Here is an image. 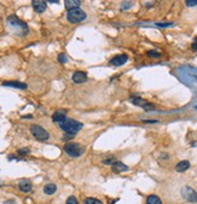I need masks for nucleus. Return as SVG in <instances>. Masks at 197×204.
Listing matches in <instances>:
<instances>
[{
	"label": "nucleus",
	"instance_id": "19",
	"mask_svg": "<svg viewBox=\"0 0 197 204\" xmlns=\"http://www.w3.org/2000/svg\"><path fill=\"white\" fill-rule=\"evenodd\" d=\"M115 162H116V158H115L114 156H110L108 158L103 159V164H105V165H113Z\"/></svg>",
	"mask_w": 197,
	"mask_h": 204
},
{
	"label": "nucleus",
	"instance_id": "2",
	"mask_svg": "<svg viewBox=\"0 0 197 204\" xmlns=\"http://www.w3.org/2000/svg\"><path fill=\"white\" fill-rule=\"evenodd\" d=\"M59 126H60V129L64 131L65 134H68V135H75V134H78L82 129V123L78 122V120H75V119H70V118H67L64 122L59 123Z\"/></svg>",
	"mask_w": 197,
	"mask_h": 204
},
{
	"label": "nucleus",
	"instance_id": "21",
	"mask_svg": "<svg viewBox=\"0 0 197 204\" xmlns=\"http://www.w3.org/2000/svg\"><path fill=\"white\" fill-rule=\"evenodd\" d=\"M30 151L28 147H26V148H21V150H18L17 151V154L18 156H21V157H24V156H27V154H29Z\"/></svg>",
	"mask_w": 197,
	"mask_h": 204
},
{
	"label": "nucleus",
	"instance_id": "16",
	"mask_svg": "<svg viewBox=\"0 0 197 204\" xmlns=\"http://www.w3.org/2000/svg\"><path fill=\"white\" fill-rule=\"evenodd\" d=\"M4 86H10V88H17V89H27V84L21 82H4Z\"/></svg>",
	"mask_w": 197,
	"mask_h": 204
},
{
	"label": "nucleus",
	"instance_id": "9",
	"mask_svg": "<svg viewBox=\"0 0 197 204\" xmlns=\"http://www.w3.org/2000/svg\"><path fill=\"white\" fill-rule=\"evenodd\" d=\"M31 5H33V9L36 11L38 13H42L44 11L46 10V8H47V3L42 1V0H33Z\"/></svg>",
	"mask_w": 197,
	"mask_h": 204
},
{
	"label": "nucleus",
	"instance_id": "1",
	"mask_svg": "<svg viewBox=\"0 0 197 204\" xmlns=\"http://www.w3.org/2000/svg\"><path fill=\"white\" fill-rule=\"evenodd\" d=\"M7 23H9V26H10L11 28L15 29L16 34L20 35V37L27 35L28 32H29V28H28L27 23L23 22L21 18H18L16 15H11V16H9V17H7Z\"/></svg>",
	"mask_w": 197,
	"mask_h": 204
},
{
	"label": "nucleus",
	"instance_id": "23",
	"mask_svg": "<svg viewBox=\"0 0 197 204\" xmlns=\"http://www.w3.org/2000/svg\"><path fill=\"white\" fill-rule=\"evenodd\" d=\"M148 55L150 56V57H155V59L161 57V54H160V52H157V51H155V50L148 51Z\"/></svg>",
	"mask_w": 197,
	"mask_h": 204
},
{
	"label": "nucleus",
	"instance_id": "11",
	"mask_svg": "<svg viewBox=\"0 0 197 204\" xmlns=\"http://www.w3.org/2000/svg\"><path fill=\"white\" fill-rule=\"evenodd\" d=\"M18 188H20L22 192H24V193H29L30 191L33 190V185H31V182H30L29 180L24 179V180H21L20 181Z\"/></svg>",
	"mask_w": 197,
	"mask_h": 204
},
{
	"label": "nucleus",
	"instance_id": "14",
	"mask_svg": "<svg viewBox=\"0 0 197 204\" xmlns=\"http://www.w3.org/2000/svg\"><path fill=\"white\" fill-rule=\"evenodd\" d=\"M190 168V162L189 161H180L179 163L175 165V170L178 173H184Z\"/></svg>",
	"mask_w": 197,
	"mask_h": 204
},
{
	"label": "nucleus",
	"instance_id": "10",
	"mask_svg": "<svg viewBox=\"0 0 197 204\" xmlns=\"http://www.w3.org/2000/svg\"><path fill=\"white\" fill-rule=\"evenodd\" d=\"M87 80V73L82 71H78L73 74V82L75 84H82Z\"/></svg>",
	"mask_w": 197,
	"mask_h": 204
},
{
	"label": "nucleus",
	"instance_id": "15",
	"mask_svg": "<svg viewBox=\"0 0 197 204\" xmlns=\"http://www.w3.org/2000/svg\"><path fill=\"white\" fill-rule=\"evenodd\" d=\"M64 5H65V8L69 11L73 10V9H79V6L81 5V1L80 0H65Z\"/></svg>",
	"mask_w": 197,
	"mask_h": 204
},
{
	"label": "nucleus",
	"instance_id": "30",
	"mask_svg": "<svg viewBox=\"0 0 197 204\" xmlns=\"http://www.w3.org/2000/svg\"><path fill=\"white\" fill-rule=\"evenodd\" d=\"M5 204H15V201H9V202H5Z\"/></svg>",
	"mask_w": 197,
	"mask_h": 204
},
{
	"label": "nucleus",
	"instance_id": "4",
	"mask_svg": "<svg viewBox=\"0 0 197 204\" xmlns=\"http://www.w3.org/2000/svg\"><path fill=\"white\" fill-rule=\"evenodd\" d=\"M87 15L85 11H82L81 9H73V10H69L68 13H67V20L70 23H79V22H82L84 20H86Z\"/></svg>",
	"mask_w": 197,
	"mask_h": 204
},
{
	"label": "nucleus",
	"instance_id": "20",
	"mask_svg": "<svg viewBox=\"0 0 197 204\" xmlns=\"http://www.w3.org/2000/svg\"><path fill=\"white\" fill-rule=\"evenodd\" d=\"M84 204H103V203H102L99 199H97V198H92V197H89V198H86V199H85Z\"/></svg>",
	"mask_w": 197,
	"mask_h": 204
},
{
	"label": "nucleus",
	"instance_id": "8",
	"mask_svg": "<svg viewBox=\"0 0 197 204\" xmlns=\"http://www.w3.org/2000/svg\"><path fill=\"white\" fill-rule=\"evenodd\" d=\"M131 101H132V103H134V105H137V106L143 107V108H144V110H147V111L155 110V106H154V105H151L150 102L145 101V100H142V99H139V97H133Z\"/></svg>",
	"mask_w": 197,
	"mask_h": 204
},
{
	"label": "nucleus",
	"instance_id": "25",
	"mask_svg": "<svg viewBox=\"0 0 197 204\" xmlns=\"http://www.w3.org/2000/svg\"><path fill=\"white\" fill-rule=\"evenodd\" d=\"M155 26L161 27V28H167V27H172L173 23H171V22H166V23H155Z\"/></svg>",
	"mask_w": 197,
	"mask_h": 204
},
{
	"label": "nucleus",
	"instance_id": "27",
	"mask_svg": "<svg viewBox=\"0 0 197 204\" xmlns=\"http://www.w3.org/2000/svg\"><path fill=\"white\" fill-rule=\"evenodd\" d=\"M186 6L189 8H192V6H196L197 5V0H186Z\"/></svg>",
	"mask_w": 197,
	"mask_h": 204
},
{
	"label": "nucleus",
	"instance_id": "26",
	"mask_svg": "<svg viewBox=\"0 0 197 204\" xmlns=\"http://www.w3.org/2000/svg\"><path fill=\"white\" fill-rule=\"evenodd\" d=\"M65 204H79V203H78V199L74 196H70L69 198L67 199V203Z\"/></svg>",
	"mask_w": 197,
	"mask_h": 204
},
{
	"label": "nucleus",
	"instance_id": "7",
	"mask_svg": "<svg viewBox=\"0 0 197 204\" xmlns=\"http://www.w3.org/2000/svg\"><path fill=\"white\" fill-rule=\"evenodd\" d=\"M127 61H128V56L126 55V54H122V55H116V56H114V57L109 61V63H110L111 66L118 67V66L125 64Z\"/></svg>",
	"mask_w": 197,
	"mask_h": 204
},
{
	"label": "nucleus",
	"instance_id": "6",
	"mask_svg": "<svg viewBox=\"0 0 197 204\" xmlns=\"http://www.w3.org/2000/svg\"><path fill=\"white\" fill-rule=\"evenodd\" d=\"M30 131L33 134V136L36 140H39V141H46V140H49L50 134L42 126H40V125H31L30 126Z\"/></svg>",
	"mask_w": 197,
	"mask_h": 204
},
{
	"label": "nucleus",
	"instance_id": "29",
	"mask_svg": "<svg viewBox=\"0 0 197 204\" xmlns=\"http://www.w3.org/2000/svg\"><path fill=\"white\" fill-rule=\"evenodd\" d=\"M49 3H51V4H58L59 1H58V0H50Z\"/></svg>",
	"mask_w": 197,
	"mask_h": 204
},
{
	"label": "nucleus",
	"instance_id": "12",
	"mask_svg": "<svg viewBox=\"0 0 197 204\" xmlns=\"http://www.w3.org/2000/svg\"><path fill=\"white\" fill-rule=\"evenodd\" d=\"M111 170L114 173H125V171H128V166L126 164L122 163V162L116 161L115 163L111 165Z\"/></svg>",
	"mask_w": 197,
	"mask_h": 204
},
{
	"label": "nucleus",
	"instance_id": "24",
	"mask_svg": "<svg viewBox=\"0 0 197 204\" xmlns=\"http://www.w3.org/2000/svg\"><path fill=\"white\" fill-rule=\"evenodd\" d=\"M58 62L59 63H67V62H68V57L65 56V54H60V55H59Z\"/></svg>",
	"mask_w": 197,
	"mask_h": 204
},
{
	"label": "nucleus",
	"instance_id": "31",
	"mask_svg": "<svg viewBox=\"0 0 197 204\" xmlns=\"http://www.w3.org/2000/svg\"><path fill=\"white\" fill-rule=\"evenodd\" d=\"M144 123H157V120H145Z\"/></svg>",
	"mask_w": 197,
	"mask_h": 204
},
{
	"label": "nucleus",
	"instance_id": "5",
	"mask_svg": "<svg viewBox=\"0 0 197 204\" xmlns=\"http://www.w3.org/2000/svg\"><path fill=\"white\" fill-rule=\"evenodd\" d=\"M181 197L189 203H197V192L190 186H184L180 191Z\"/></svg>",
	"mask_w": 197,
	"mask_h": 204
},
{
	"label": "nucleus",
	"instance_id": "3",
	"mask_svg": "<svg viewBox=\"0 0 197 204\" xmlns=\"http://www.w3.org/2000/svg\"><path fill=\"white\" fill-rule=\"evenodd\" d=\"M63 151L67 153L69 157L78 158V157H80V156L84 154V152H85V147L81 146V145L78 142H68L64 145Z\"/></svg>",
	"mask_w": 197,
	"mask_h": 204
},
{
	"label": "nucleus",
	"instance_id": "17",
	"mask_svg": "<svg viewBox=\"0 0 197 204\" xmlns=\"http://www.w3.org/2000/svg\"><path fill=\"white\" fill-rule=\"evenodd\" d=\"M56 191H57V186L55 184H47L45 185V187H44V192H45V194H47V196L55 194Z\"/></svg>",
	"mask_w": 197,
	"mask_h": 204
},
{
	"label": "nucleus",
	"instance_id": "28",
	"mask_svg": "<svg viewBox=\"0 0 197 204\" xmlns=\"http://www.w3.org/2000/svg\"><path fill=\"white\" fill-rule=\"evenodd\" d=\"M191 48H192V50H194V51H197V38L194 40L192 45H191Z\"/></svg>",
	"mask_w": 197,
	"mask_h": 204
},
{
	"label": "nucleus",
	"instance_id": "18",
	"mask_svg": "<svg viewBox=\"0 0 197 204\" xmlns=\"http://www.w3.org/2000/svg\"><path fill=\"white\" fill-rule=\"evenodd\" d=\"M147 204H162V201L160 199V197L155 196V194H151L147 199Z\"/></svg>",
	"mask_w": 197,
	"mask_h": 204
},
{
	"label": "nucleus",
	"instance_id": "13",
	"mask_svg": "<svg viewBox=\"0 0 197 204\" xmlns=\"http://www.w3.org/2000/svg\"><path fill=\"white\" fill-rule=\"evenodd\" d=\"M65 114H67V111H64V110H59V111L53 113V115H52V120H53L55 123H58V124L62 122H64V120L67 119Z\"/></svg>",
	"mask_w": 197,
	"mask_h": 204
},
{
	"label": "nucleus",
	"instance_id": "22",
	"mask_svg": "<svg viewBox=\"0 0 197 204\" xmlns=\"http://www.w3.org/2000/svg\"><path fill=\"white\" fill-rule=\"evenodd\" d=\"M132 1H123L122 4H121V10H128V9H131L132 8Z\"/></svg>",
	"mask_w": 197,
	"mask_h": 204
}]
</instances>
